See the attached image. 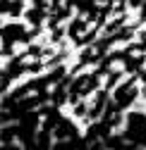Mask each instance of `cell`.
<instances>
[{
    "label": "cell",
    "mask_w": 146,
    "mask_h": 150,
    "mask_svg": "<svg viewBox=\"0 0 146 150\" xmlns=\"http://www.w3.org/2000/svg\"><path fill=\"white\" fill-rule=\"evenodd\" d=\"M89 24H91V22L86 19V17H82V19H72V22H69V29H67V33H69V38L74 41V38H79L82 33H86Z\"/></svg>",
    "instance_id": "cell-7"
},
{
    "label": "cell",
    "mask_w": 146,
    "mask_h": 150,
    "mask_svg": "<svg viewBox=\"0 0 146 150\" xmlns=\"http://www.w3.org/2000/svg\"><path fill=\"white\" fill-rule=\"evenodd\" d=\"M39 31H41V26H31V29H24V33H22V38H19V43L22 45H26V43H31L36 36H39Z\"/></svg>",
    "instance_id": "cell-10"
},
{
    "label": "cell",
    "mask_w": 146,
    "mask_h": 150,
    "mask_svg": "<svg viewBox=\"0 0 146 150\" xmlns=\"http://www.w3.org/2000/svg\"><path fill=\"white\" fill-rule=\"evenodd\" d=\"M22 33H24V26L22 24L10 22L7 26H3V43H19Z\"/></svg>",
    "instance_id": "cell-5"
},
{
    "label": "cell",
    "mask_w": 146,
    "mask_h": 150,
    "mask_svg": "<svg viewBox=\"0 0 146 150\" xmlns=\"http://www.w3.org/2000/svg\"><path fill=\"white\" fill-rule=\"evenodd\" d=\"M46 10H50V7H43V5H31V7H26V10H24V19H26L31 26H41V24H43V19H46Z\"/></svg>",
    "instance_id": "cell-4"
},
{
    "label": "cell",
    "mask_w": 146,
    "mask_h": 150,
    "mask_svg": "<svg viewBox=\"0 0 146 150\" xmlns=\"http://www.w3.org/2000/svg\"><path fill=\"white\" fill-rule=\"evenodd\" d=\"M120 79H122V71H110V74H108V81H105V88H108V91L115 88Z\"/></svg>",
    "instance_id": "cell-12"
},
{
    "label": "cell",
    "mask_w": 146,
    "mask_h": 150,
    "mask_svg": "<svg viewBox=\"0 0 146 150\" xmlns=\"http://www.w3.org/2000/svg\"><path fill=\"white\" fill-rule=\"evenodd\" d=\"M144 64H146V57H144V52H139L137 57L134 55H130V57L125 60V74H141V69H144Z\"/></svg>",
    "instance_id": "cell-6"
},
{
    "label": "cell",
    "mask_w": 146,
    "mask_h": 150,
    "mask_svg": "<svg viewBox=\"0 0 146 150\" xmlns=\"http://www.w3.org/2000/svg\"><path fill=\"white\" fill-rule=\"evenodd\" d=\"M120 26H125V12H120V17L110 19L103 29H105V33H108V36H110V33H117V31H120Z\"/></svg>",
    "instance_id": "cell-9"
},
{
    "label": "cell",
    "mask_w": 146,
    "mask_h": 150,
    "mask_svg": "<svg viewBox=\"0 0 146 150\" xmlns=\"http://www.w3.org/2000/svg\"><path fill=\"white\" fill-rule=\"evenodd\" d=\"M72 110H74V115H77V117H86V115H89V110H86V105H84L82 100H77L74 105H72Z\"/></svg>",
    "instance_id": "cell-14"
},
{
    "label": "cell",
    "mask_w": 146,
    "mask_h": 150,
    "mask_svg": "<svg viewBox=\"0 0 146 150\" xmlns=\"http://www.w3.org/2000/svg\"><path fill=\"white\" fill-rule=\"evenodd\" d=\"M53 138L60 141V143H72V145H84V136H79V129L74 126V122L69 119H60V124L53 129Z\"/></svg>",
    "instance_id": "cell-2"
},
{
    "label": "cell",
    "mask_w": 146,
    "mask_h": 150,
    "mask_svg": "<svg viewBox=\"0 0 146 150\" xmlns=\"http://www.w3.org/2000/svg\"><path fill=\"white\" fill-rule=\"evenodd\" d=\"M122 134L127 136V141L132 145L146 148V115L144 112H130L125 117V131Z\"/></svg>",
    "instance_id": "cell-1"
},
{
    "label": "cell",
    "mask_w": 146,
    "mask_h": 150,
    "mask_svg": "<svg viewBox=\"0 0 146 150\" xmlns=\"http://www.w3.org/2000/svg\"><path fill=\"white\" fill-rule=\"evenodd\" d=\"M24 0H3V14L5 17H19L24 14Z\"/></svg>",
    "instance_id": "cell-8"
},
{
    "label": "cell",
    "mask_w": 146,
    "mask_h": 150,
    "mask_svg": "<svg viewBox=\"0 0 146 150\" xmlns=\"http://www.w3.org/2000/svg\"><path fill=\"white\" fill-rule=\"evenodd\" d=\"M139 79H141V83H146V67L141 69V74H139Z\"/></svg>",
    "instance_id": "cell-18"
},
{
    "label": "cell",
    "mask_w": 146,
    "mask_h": 150,
    "mask_svg": "<svg viewBox=\"0 0 146 150\" xmlns=\"http://www.w3.org/2000/svg\"><path fill=\"white\" fill-rule=\"evenodd\" d=\"M132 33H134V26H122L117 33H110V36H115V43H117V41H130Z\"/></svg>",
    "instance_id": "cell-11"
},
{
    "label": "cell",
    "mask_w": 146,
    "mask_h": 150,
    "mask_svg": "<svg viewBox=\"0 0 146 150\" xmlns=\"http://www.w3.org/2000/svg\"><path fill=\"white\" fill-rule=\"evenodd\" d=\"M34 5H43V7H50V0H34Z\"/></svg>",
    "instance_id": "cell-17"
},
{
    "label": "cell",
    "mask_w": 146,
    "mask_h": 150,
    "mask_svg": "<svg viewBox=\"0 0 146 150\" xmlns=\"http://www.w3.org/2000/svg\"><path fill=\"white\" fill-rule=\"evenodd\" d=\"M43 67H46V64H43V62H41L39 57H36L34 62H26V71H29V74H39V71H41Z\"/></svg>",
    "instance_id": "cell-13"
},
{
    "label": "cell",
    "mask_w": 146,
    "mask_h": 150,
    "mask_svg": "<svg viewBox=\"0 0 146 150\" xmlns=\"http://www.w3.org/2000/svg\"><path fill=\"white\" fill-rule=\"evenodd\" d=\"M139 22L141 24L146 22V3H141V7H139Z\"/></svg>",
    "instance_id": "cell-15"
},
{
    "label": "cell",
    "mask_w": 146,
    "mask_h": 150,
    "mask_svg": "<svg viewBox=\"0 0 146 150\" xmlns=\"http://www.w3.org/2000/svg\"><path fill=\"white\" fill-rule=\"evenodd\" d=\"M141 3H144V0H127V5H130V7H141Z\"/></svg>",
    "instance_id": "cell-16"
},
{
    "label": "cell",
    "mask_w": 146,
    "mask_h": 150,
    "mask_svg": "<svg viewBox=\"0 0 146 150\" xmlns=\"http://www.w3.org/2000/svg\"><path fill=\"white\" fill-rule=\"evenodd\" d=\"M74 3H77V0H65V5H72V7H74Z\"/></svg>",
    "instance_id": "cell-19"
},
{
    "label": "cell",
    "mask_w": 146,
    "mask_h": 150,
    "mask_svg": "<svg viewBox=\"0 0 146 150\" xmlns=\"http://www.w3.org/2000/svg\"><path fill=\"white\" fill-rule=\"evenodd\" d=\"M108 91L105 86L94 96V105H91V110H89V115H86V119L89 122H94V119H98V117H103V110H105V105H108V100H110V96H108Z\"/></svg>",
    "instance_id": "cell-3"
}]
</instances>
